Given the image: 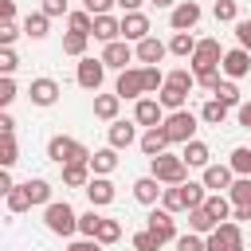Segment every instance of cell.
<instances>
[{"mask_svg": "<svg viewBox=\"0 0 251 251\" xmlns=\"http://www.w3.org/2000/svg\"><path fill=\"white\" fill-rule=\"evenodd\" d=\"M149 176L157 184H184L188 180V165L180 157H173V153H157V157H149Z\"/></svg>", "mask_w": 251, "mask_h": 251, "instance_id": "1", "label": "cell"}, {"mask_svg": "<svg viewBox=\"0 0 251 251\" xmlns=\"http://www.w3.org/2000/svg\"><path fill=\"white\" fill-rule=\"evenodd\" d=\"M43 224H47V231H55V235H75L78 231V212L63 200H51L47 208H43Z\"/></svg>", "mask_w": 251, "mask_h": 251, "instance_id": "2", "label": "cell"}, {"mask_svg": "<svg viewBox=\"0 0 251 251\" xmlns=\"http://www.w3.org/2000/svg\"><path fill=\"white\" fill-rule=\"evenodd\" d=\"M161 129H165L169 145H184V141L196 137V114H192V110H173V114L161 122Z\"/></svg>", "mask_w": 251, "mask_h": 251, "instance_id": "3", "label": "cell"}, {"mask_svg": "<svg viewBox=\"0 0 251 251\" xmlns=\"http://www.w3.org/2000/svg\"><path fill=\"white\" fill-rule=\"evenodd\" d=\"M204 251H243V231H239V224H231V220L216 224V227L204 235Z\"/></svg>", "mask_w": 251, "mask_h": 251, "instance_id": "4", "label": "cell"}, {"mask_svg": "<svg viewBox=\"0 0 251 251\" xmlns=\"http://www.w3.org/2000/svg\"><path fill=\"white\" fill-rule=\"evenodd\" d=\"M220 59H224V51H220L216 39H196V47H192V55H188V63H192V78L204 75V71H216Z\"/></svg>", "mask_w": 251, "mask_h": 251, "instance_id": "5", "label": "cell"}, {"mask_svg": "<svg viewBox=\"0 0 251 251\" xmlns=\"http://www.w3.org/2000/svg\"><path fill=\"white\" fill-rule=\"evenodd\" d=\"M47 157L59 161V165H75V161H86L90 149H86L82 141H75V137H51V141H47Z\"/></svg>", "mask_w": 251, "mask_h": 251, "instance_id": "6", "label": "cell"}, {"mask_svg": "<svg viewBox=\"0 0 251 251\" xmlns=\"http://www.w3.org/2000/svg\"><path fill=\"white\" fill-rule=\"evenodd\" d=\"M102 75H106L102 59H78V67H75V82L82 90H98L102 86Z\"/></svg>", "mask_w": 251, "mask_h": 251, "instance_id": "7", "label": "cell"}, {"mask_svg": "<svg viewBox=\"0 0 251 251\" xmlns=\"http://www.w3.org/2000/svg\"><path fill=\"white\" fill-rule=\"evenodd\" d=\"M145 231H153L157 235V243H169V239H176V220H173V212H165V208H153L149 212V227Z\"/></svg>", "mask_w": 251, "mask_h": 251, "instance_id": "8", "label": "cell"}, {"mask_svg": "<svg viewBox=\"0 0 251 251\" xmlns=\"http://www.w3.org/2000/svg\"><path fill=\"white\" fill-rule=\"evenodd\" d=\"M196 20H200V4H196V0H180V4H173V16H169L173 31H188V27H196Z\"/></svg>", "mask_w": 251, "mask_h": 251, "instance_id": "9", "label": "cell"}, {"mask_svg": "<svg viewBox=\"0 0 251 251\" xmlns=\"http://www.w3.org/2000/svg\"><path fill=\"white\" fill-rule=\"evenodd\" d=\"M118 35H122L126 43H129V39H137V43H141V39L149 35V20H145L141 12H126V16L118 20Z\"/></svg>", "mask_w": 251, "mask_h": 251, "instance_id": "10", "label": "cell"}, {"mask_svg": "<svg viewBox=\"0 0 251 251\" xmlns=\"http://www.w3.org/2000/svg\"><path fill=\"white\" fill-rule=\"evenodd\" d=\"M220 71H224L227 78H243V75H251V55H247L243 47H235V51H224V59H220Z\"/></svg>", "mask_w": 251, "mask_h": 251, "instance_id": "11", "label": "cell"}, {"mask_svg": "<svg viewBox=\"0 0 251 251\" xmlns=\"http://www.w3.org/2000/svg\"><path fill=\"white\" fill-rule=\"evenodd\" d=\"M129 59H133V47H129L126 39H114V43H106V51H102V67H118V71H126Z\"/></svg>", "mask_w": 251, "mask_h": 251, "instance_id": "12", "label": "cell"}, {"mask_svg": "<svg viewBox=\"0 0 251 251\" xmlns=\"http://www.w3.org/2000/svg\"><path fill=\"white\" fill-rule=\"evenodd\" d=\"M114 94H118V98H141V94H145V86H141V71H137V67H126V71L118 75Z\"/></svg>", "mask_w": 251, "mask_h": 251, "instance_id": "13", "label": "cell"}, {"mask_svg": "<svg viewBox=\"0 0 251 251\" xmlns=\"http://www.w3.org/2000/svg\"><path fill=\"white\" fill-rule=\"evenodd\" d=\"M133 122L153 129V126H161V122H165V110L157 106V98H137V106H133Z\"/></svg>", "mask_w": 251, "mask_h": 251, "instance_id": "14", "label": "cell"}, {"mask_svg": "<svg viewBox=\"0 0 251 251\" xmlns=\"http://www.w3.org/2000/svg\"><path fill=\"white\" fill-rule=\"evenodd\" d=\"M27 94H31L35 106H55L59 102V82L55 78H31V90Z\"/></svg>", "mask_w": 251, "mask_h": 251, "instance_id": "15", "label": "cell"}, {"mask_svg": "<svg viewBox=\"0 0 251 251\" xmlns=\"http://www.w3.org/2000/svg\"><path fill=\"white\" fill-rule=\"evenodd\" d=\"M86 169H94V176H106V173H114L118 169V149H94L90 157H86Z\"/></svg>", "mask_w": 251, "mask_h": 251, "instance_id": "16", "label": "cell"}, {"mask_svg": "<svg viewBox=\"0 0 251 251\" xmlns=\"http://www.w3.org/2000/svg\"><path fill=\"white\" fill-rule=\"evenodd\" d=\"M231 180H235V176H231V169H227V165H204V180H200L204 188H212V192H224Z\"/></svg>", "mask_w": 251, "mask_h": 251, "instance_id": "17", "label": "cell"}, {"mask_svg": "<svg viewBox=\"0 0 251 251\" xmlns=\"http://www.w3.org/2000/svg\"><path fill=\"white\" fill-rule=\"evenodd\" d=\"M86 196H90V208H102V204L114 200V184L106 176H90L86 180Z\"/></svg>", "mask_w": 251, "mask_h": 251, "instance_id": "18", "label": "cell"}, {"mask_svg": "<svg viewBox=\"0 0 251 251\" xmlns=\"http://www.w3.org/2000/svg\"><path fill=\"white\" fill-rule=\"evenodd\" d=\"M200 208H204V212H208V216H212L216 224H224V220H231V200H227L224 192H208Z\"/></svg>", "mask_w": 251, "mask_h": 251, "instance_id": "19", "label": "cell"}, {"mask_svg": "<svg viewBox=\"0 0 251 251\" xmlns=\"http://www.w3.org/2000/svg\"><path fill=\"white\" fill-rule=\"evenodd\" d=\"M133 55H137L145 67H157V63L165 59V43H161V39H153V35H145V39L137 43V51H133Z\"/></svg>", "mask_w": 251, "mask_h": 251, "instance_id": "20", "label": "cell"}, {"mask_svg": "<svg viewBox=\"0 0 251 251\" xmlns=\"http://www.w3.org/2000/svg\"><path fill=\"white\" fill-rule=\"evenodd\" d=\"M137 122H114L110 126V149H129L133 141H137V129H133Z\"/></svg>", "mask_w": 251, "mask_h": 251, "instance_id": "21", "label": "cell"}, {"mask_svg": "<svg viewBox=\"0 0 251 251\" xmlns=\"http://www.w3.org/2000/svg\"><path fill=\"white\" fill-rule=\"evenodd\" d=\"M137 145H141V153H145V157H157V153H165V149H169V137H165V129H161V126H153V129H145V133H141V141H137Z\"/></svg>", "mask_w": 251, "mask_h": 251, "instance_id": "22", "label": "cell"}, {"mask_svg": "<svg viewBox=\"0 0 251 251\" xmlns=\"http://www.w3.org/2000/svg\"><path fill=\"white\" fill-rule=\"evenodd\" d=\"M133 196H137V204H149V208H153V204L161 200V184H157L153 176H137V180H133Z\"/></svg>", "mask_w": 251, "mask_h": 251, "instance_id": "23", "label": "cell"}, {"mask_svg": "<svg viewBox=\"0 0 251 251\" xmlns=\"http://www.w3.org/2000/svg\"><path fill=\"white\" fill-rule=\"evenodd\" d=\"M227 200L231 208H251V176H235L227 184Z\"/></svg>", "mask_w": 251, "mask_h": 251, "instance_id": "24", "label": "cell"}, {"mask_svg": "<svg viewBox=\"0 0 251 251\" xmlns=\"http://www.w3.org/2000/svg\"><path fill=\"white\" fill-rule=\"evenodd\" d=\"M184 98H188V94L176 90V86H169V82H161V90H157V106L169 110V114H173V110H184Z\"/></svg>", "mask_w": 251, "mask_h": 251, "instance_id": "25", "label": "cell"}, {"mask_svg": "<svg viewBox=\"0 0 251 251\" xmlns=\"http://www.w3.org/2000/svg\"><path fill=\"white\" fill-rule=\"evenodd\" d=\"M118 110H122V98H118V94H94V118L114 122Z\"/></svg>", "mask_w": 251, "mask_h": 251, "instance_id": "26", "label": "cell"}, {"mask_svg": "<svg viewBox=\"0 0 251 251\" xmlns=\"http://www.w3.org/2000/svg\"><path fill=\"white\" fill-rule=\"evenodd\" d=\"M90 35H94V39H102V43H114V39H122V35H118V20H114V16H94V27H90Z\"/></svg>", "mask_w": 251, "mask_h": 251, "instance_id": "27", "label": "cell"}, {"mask_svg": "<svg viewBox=\"0 0 251 251\" xmlns=\"http://www.w3.org/2000/svg\"><path fill=\"white\" fill-rule=\"evenodd\" d=\"M208 157H212V153H208V145H204V141H196V137H192V141H184V153H180V161H184V165L204 169V165H208Z\"/></svg>", "mask_w": 251, "mask_h": 251, "instance_id": "28", "label": "cell"}, {"mask_svg": "<svg viewBox=\"0 0 251 251\" xmlns=\"http://www.w3.org/2000/svg\"><path fill=\"white\" fill-rule=\"evenodd\" d=\"M86 180H90V169H86V161L63 165V184H71V188H86Z\"/></svg>", "mask_w": 251, "mask_h": 251, "instance_id": "29", "label": "cell"}, {"mask_svg": "<svg viewBox=\"0 0 251 251\" xmlns=\"http://www.w3.org/2000/svg\"><path fill=\"white\" fill-rule=\"evenodd\" d=\"M118 239H122V224L110 220V216H102V220H98V231H94V243L106 247V243H118Z\"/></svg>", "mask_w": 251, "mask_h": 251, "instance_id": "30", "label": "cell"}, {"mask_svg": "<svg viewBox=\"0 0 251 251\" xmlns=\"http://www.w3.org/2000/svg\"><path fill=\"white\" fill-rule=\"evenodd\" d=\"M212 227H216V220H212L204 208H188V231H192V235H208Z\"/></svg>", "mask_w": 251, "mask_h": 251, "instance_id": "31", "label": "cell"}, {"mask_svg": "<svg viewBox=\"0 0 251 251\" xmlns=\"http://www.w3.org/2000/svg\"><path fill=\"white\" fill-rule=\"evenodd\" d=\"M180 196H184V212H188V208H200L208 192H204L200 180H184V184H180Z\"/></svg>", "mask_w": 251, "mask_h": 251, "instance_id": "32", "label": "cell"}, {"mask_svg": "<svg viewBox=\"0 0 251 251\" xmlns=\"http://www.w3.org/2000/svg\"><path fill=\"white\" fill-rule=\"evenodd\" d=\"M4 200H8V212H16V216L31 208V196H27V184H12V192H8Z\"/></svg>", "mask_w": 251, "mask_h": 251, "instance_id": "33", "label": "cell"}, {"mask_svg": "<svg viewBox=\"0 0 251 251\" xmlns=\"http://www.w3.org/2000/svg\"><path fill=\"white\" fill-rule=\"evenodd\" d=\"M192 47H196V39H192L188 31H173V39H169V47H165V51H173V55L188 59V55H192Z\"/></svg>", "mask_w": 251, "mask_h": 251, "instance_id": "34", "label": "cell"}, {"mask_svg": "<svg viewBox=\"0 0 251 251\" xmlns=\"http://www.w3.org/2000/svg\"><path fill=\"white\" fill-rule=\"evenodd\" d=\"M227 169H231V176H251V149H231Z\"/></svg>", "mask_w": 251, "mask_h": 251, "instance_id": "35", "label": "cell"}, {"mask_svg": "<svg viewBox=\"0 0 251 251\" xmlns=\"http://www.w3.org/2000/svg\"><path fill=\"white\" fill-rule=\"evenodd\" d=\"M47 24H51V20H47L43 12H27V20H24V31H27L31 39H43V35H47Z\"/></svg>", "mask_w": 251, "mask_h": 251, "instance_id": "36", "label": "cell"}, {"mask_svg": "<svg viewBox=\"0 0 251 251\" xmlns=\"http://www.w3.org/2000/svg\"><path fill=\"white\" fill-rule=\"evenodd\" d=\"M165 82H169V86H176V90H184V94L196 86V78H192V71H188V67H176V71H169V75H165Z\"/></svg>", "mask_w": 251, "mask_h": 251, "instance_id": "37", "label": "cell"}, {"mask_svg": "<svg viewBox=\"0 0 251 251\" xmlns=\"http://www.w3.org/2000/svg\"><path fill=\"white\" fill-rule=\"evenodd\" d=\"M212 94H216V102H224V106H239V86H235L231 78H220V86H216Z\"/></svg>", "mask_w": 251, "mask_h": 251, "instance_id": "38", "label": "cell"}, {"mask_svg": "<svg viewBox=\"0 0 251 251\" xmlns=\"http://www.w3.org/2000/svg\"><path fill=\"white\" fill-rule=\"evenodd\" d=\"M200 118H204L208 126H224L227 106H224V102H216V98H208V102H204V110H200Z\"/></svg>", "mask_w": 251, "mask_h": 251, "instance_id": "39", "label": "cell"}, {"mask_svg": "<svg viewBox=\"0 0 251 251\" xmlns=\"http://www.w3.org/2000/svg\"><path fill=\"white\" fill-rule=\"evenodd\" d=\"M86 39H90V35L67 31V35H63V55H75V59H82V51H86Z\"/></svg>", "mask_w": 251, "mask_h": 251, "instance_id": "40", "label": "cell"}, {"mask_svg": "<svg viewBox=\"0 0 251 251\" xmlns=\"http://www.w3.org/2000/svg\"><path fill=\"white\" fill-rule=\"evenodd\" d=\"M24 184H27L31 204H51V184H47V180H39V176H35V180H24Z\"/></svg>", "mask_w": 251, "mask_h": 251, "instance_id": "41", "label": "cell"}, {"mask_svg": "<svg viewBox=\"0 0 251 251\" xmlns=\"http://www.w3.org/2000/svg\"><path fill=\"white\" fill-rule=\"evenodd\" d=\"M20 161V145H16V137H0V169H12Z\"/></svg>", "mask_w": 251, "mask_h": 251, "instance_id": "42", "label": "cell"}, {"mask_svg": "<svg viewBox=\"0 0 251 251\" xmlns=\"http://www.w3.org/2000/svg\"><path fill=\"white\" fill-rule=\"evenodd\" d=\"M67 24H71V31H78V35H90V27H94V16H90V12H71V16H67Z\"/></svg>", "mask_w": 251, "mask_h": 251, "instance_id": "43", "label": "cell"}, {"mask_svg": "<svg viewBox=\"0 0 251 251\" xmlns=\"http://www.w3.org/2000/svg\"><path fill=\"white\" fill-rule=\"evenodd\" d=\"M161 82H165V75H161L157 67H141V86H145V94H157Z\"/></svg>", "mask_w": 251, "mask_h": 251, "instance_id": "44", "label": "cell"}, {"mask_svg": "<svg viewBox=\"0 0 251 251\" xmlns=\"http://www.w3.org/2000/svg\"><path fill=\"white\" fill-rule=\"evenodd\" d=\"M98 220H102V216H98L94 208H90V212H82V216H78V231H82L86 239H94V231H98Z\"/></svg>", "mask_w": 251, "mask_h": 251, "instance_id": "45", "label": "cell"}, {"mask_svg": "<svg viewBox=\"0 0 251 251\" xmlns=\"http://www.w3.org/2000/svg\"><path fill=\"white\" fill-rule=\"evenodd\" d=\"M20 67V59H16V51L12 47H0V78H12V71Z\"/></svg>", "mask_w": 251, "mask_h": 251, "instance_id": "46", "label": "cell"}, {"mask_svg": "<svg viewBox=\"0 0 251 251\" xmlns=\"http://www.w3.org/2000/svg\"><path fill=\"white\" fill-rule=\"evenodd\" d=\"M235 16H239L235 0H216V20H220V24H231Z\"/></svg>", "mask_w": 251, "mask_h": 251, "instance_id": "47", "label": "cell"}, {"mask_svg": "<svg viewBox=\"0 0 251 251\" xmlns=\"http://www.w3.org/2000/svg\"><path fill=\"white\" fill-rule=\"evenodd\" d=\"M161 243H157V235L153 231H137L133 235V251H157Z\"/></svg>", "mask_w": 251, "mask_h": 251, "instance_id": "48", "label": "cell"}, {"mask_svg": "<svg viewBox=\"0 0 251 251\" xmlns=\"http://www.w3.org/2000/svg\"><path fill=\"white\" fill-rule=\"evenodd\" d=\"M176 251H204V235H176Z\"/></svg>", "mask_w": 251, "mask_h": 251, "instance_id": "49", "label": "cell"}, {"mask_svg": "<svg viewBox=\"0 0 251 251\" xmlns=\"http://www.w3.org/2000/svg\"><path fill=\"white\" fill-rule=\"evenodd\" d=\"M235 39H239V47L251 55V20H235Z\"/></svg>", "mask_w": 251, "mask_h": 251, "instance_id": "50", "label": "cell"}, {"mask_svg": "<svg viewBox=\"0 0 251 251\" xmlns=\"http://www.w3.org/2000/svg\"><path fill=\"white\" fill-rule=\"evenodd\" d=\"M110 8H114V0H82V12H90V16H110Z\"/></svg>", "mask_w": 251, "mask_h": 251, "instance_id": "51", "label": "cell"}, {"mask_svg": "<svg viewBox=\"0 0 251 251\" xmlns=\"http://www.w3.org/2000/svg\"><path fill=\"white\" fill-rule=\"evenodd\" d=\"M16 102V82L12 78H0V110H8Z\"/></svg>", "mask_w": 251, "mask_h": 251, "instance_id": "52", "label": "cell"}, {"mask_svg": "<svg viewBox=\"0 0 251 251\" xmlns=\"http://www.w3.org/2000/svg\"><path fill=\"white\" fill-rule=\"evenodd\" d=\"M16 35H20V27H16L12 20H4V24H0V47H12Z\"/></svg>", "mask_w": 251, "mask_h": 251, "instance_id": "53", "label": "cell"}, {"mask_svg": "<svg viewBox=\"0 0 251 251\" xmlns=\"http://www.w3.org/2000/svg\"><path fill=\"white\" fill-rule=\"evenodd\" d=\"M39 12H43L47 20H51V16H67V0H43Z\"/></svg>", "mask_w": 251, "mask_h": 251, "instance_id": "54", "label": "cell"}, {"mask_svg": "<svg viewBox=\"0 0 251 251\" xmlns=\"http://www.w3.org/2000/svg\"><path fill=\"white\" fill-rule=\"evenodd\" d=\"M196 82H200L204 90H216V86H220V67H216V71H204V75H196Z\"/></svg>", "mask_w": 251, "mask_h": 251, "instance_id": "55", "label": "cell"}, {"mask_svg": "<svg viewBox=\"0 0 251 251\" xmlns=\"http://www.w3.org/2000/svg\"><path fill=\"white\" fill-rule=\"evenodd\" d=\"M0 137H16V122H12V114H4V110H0Z\"/></svg>", "mask_w": 251, "mask_h": 251, "instance_id": "56", "label": "cell"}, {"mask_svg": "<svg viewBox=\"0 0 251 251\" xmlns=\"http://www.w3.org/2000/svg\"><path fill=\"white\" fill-rule=\"evenodd\" d=\"M67 251H102V243H94V239H75Z\"/></svg>", "mask_w": 251, "mask_h": 251, "instance_id": "57", "label": "cell"}, {"mask_svg": "<svg viewBox=\"0 0 251 251\" xmlns=\"http://www.w3.org/2000/svg\"><path fill=\"white\" fill-rule=\"evenodd\" d=\"M231 224H251V208H231Z\"/></svg>", "mask_w": 251, "mask_h": 251, "instance_id": "58", "label": "cell"}, {"mask_svg": "<svg viewBox=\"0 0 251 251\" xmlns=\"http://www.w3.org/2000/svg\"><path fill=\"white\" fill-rule=\"evenodd\" d=\"M12 184H16V180L8 176V169H0V196H8V192H12Z\"/></svg>", "mask_w": 251, "mask_h": 251, "instance_id": "59", "label": "cell"}, {"mask_svg": "<svg viewBox=\"0 0 251 251\" xmlns=\"http://www.w3.org/2000/svg\"><path fill=\"white\" fill-rule=\"evenodd\" d=\"M12 16H16V4H12V0H0V24L12 20Z\"/></svg>", "mask_w": 251, "mask_h": 251, "instance_id": "60", "label": "cell"}, {"mask_svg": "<svg viewBox=\"0 0 251 251\" xmlns=\"http://www.w3.org/2000/svg\"><path fill=\"white\" fill-rule=\"evenodd\" d=\"M239 126H243V129H251V102H243V106H239Z\"/></svg>", "mask_w": 251, "mask_h": 251, "instance_id": "61", "label": "cell"}, {"mask_svg": "<svg viewBox=\"0 0 251 251\" xmlns=\"http://www.w3.org/2000/svg\"><path fill=\"white\" fill-rule=\"evenodd\" d=\"M114 4H122V8H126V12H137V8H141V4H145V0H114Z\"/></svg>", "mask_w": 251, "mask_h": 251, "instance_id": "62", "label": "cell"}, {"mask_svg": "<svg viewBox=\"0 0 251 251\" xmlns=\"http://www.w3.org/2000/svg\"><path fill=\"white\" fill-rule=\"evenodd\" d=\"M149 4H157V8H173L176 0H149Z\"/></svg>", "mask_w": 251, "mask_h": 251, "instance_id": "63", "label": "cell"}]
</instances>
